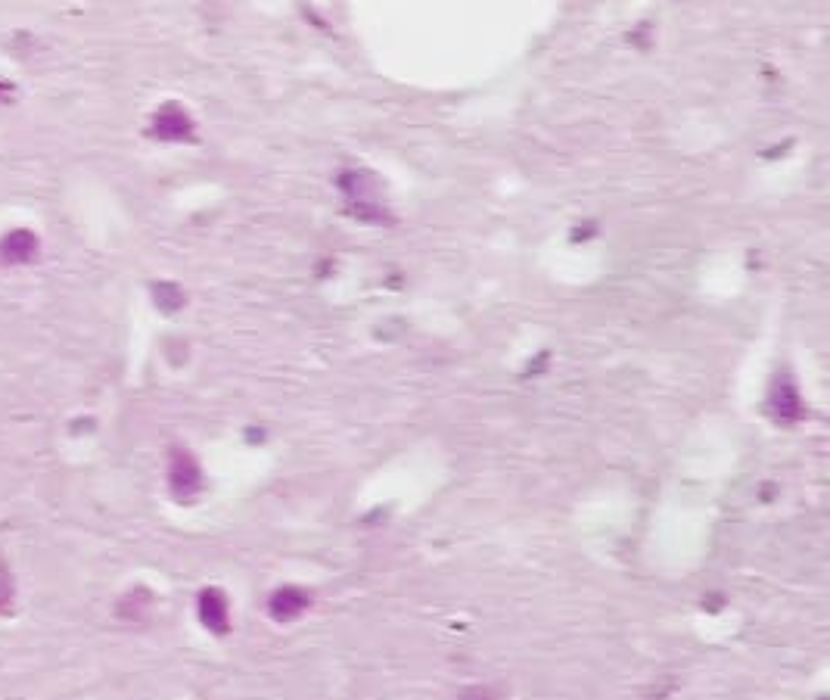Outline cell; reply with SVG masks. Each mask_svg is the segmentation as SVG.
<instances>
[{
	"mask_svg": "<svg viewBox=\"0 0 830 700\" xmlns=\"http://www.w3.org/2000/svg\"><path fill=\"white\" fill-rule=\"evenodd\" d=\"M35 256H38V237L32 231L19 228L0 240V259L4 262L19 265V262H32Z\"/></svg>",
	"mask_w": 830,
	"mask_h": 700,
	"instance_id": "obj_3",
	"label": "cell"
},
{
	"mask_svg": "<svg viewBox=\"0 0 830 700\" xmlns=\"http://www.w3.org/2000/svg\"><path fill=\"white\" fill-rule=\"evenodd\" d=\"M311 604V598L305 592H299V588H283V592H277L271 598V613H274V620H293V616H299L305 607Z\"/></svg>",
	"mask_w": 830,
	"mask_h": 700,
	"instance_id": "obj_5",
	"label": "cell"
},
{
	"mask_svg": "<svg viewBox=\"0 0 830 700\" xmlns=\"http://www.w3.org/2000/svg\"><path fill=\"white\" fill-rule=\"evenodd\" d=\"M10 601H13V579L0 567V610H10Z\"/></svg>",
	"mask_w": 830,
	"mask_h": 700,
	"instance_id": "obj_6",
	"label": "cell"
},
{
	"mask_svg": "<svg viewBox=\"0 0 830 700\" xmlns=\"http://www.w3.org/2000/svg\"><path fill=\"white\" fill-rule=\"evenodd\" d=\"M153 134L162 140H184L193 134V122L187 119V112L175 103H168L156 112L153 119Z\"/></svg>",
	"mask_w": 830,
	"mask_h": 700,
	"instance_id": "obj_2",
	"label": "cell"
},
{
	"mask_svg": "<svg viewBox=\"0 0 830 700\" xmlns=\"http://www.w3.org/2000/svg\"><path fill=\"white\" fill-rule=\"evenodd\" d=\"M168 483H171V492H175L181 501H190L199 486H203V473H199L196 461L187 455V452H178L171 455V467H168Z\"/></svg>",
	"mask_w": 830,
	"mask_h": 700,
	"instance_id": "obj_1",
	"label": "cell"
},
{
	"mask_svg": "<svg viewBox=\"0 0 830 700\" xmlns=\"http://www.w3.org/2000/svg\"><path fill=\"white\" fill-rule=\"evenodd\" d=\"M199 620H203L212 632L227 629V601L221 592H215V588L199 595Z\"/></svg>",
	"mask_w": 830,
	"mask_h": 700,
	"instance_id": "obj_4",
	"label": "cell"
}]
</instances>
